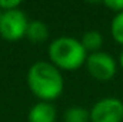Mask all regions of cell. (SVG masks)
I'll use <instances>...</instances> for the list:
<instances>
[{
	"label": "cell",
	"mask_w": 123,
	"mask_h": 122,
	"mask_svg": "<svg viewBox=\"0 0 123 122\" xmlns=\"http://www.w3.org/2000/svg\"><path fill=\"white\" fill-rule=\"evenodd\" d=\"M27 85L30 91L43 101H52L60 96L64 82L60 70L50 62H36L29 68Z\"/></svg>",
	"instance_id": "cell-1"
},
{
	"label": "cell",
	"mask_w": 123,
	"mask_h": 122,
	"mask_svg": "<svg viewBox=\"0 0 123 122\" xmlns=\"http://www.w3.org/2000/svg\"><path fill=\"white\" fill-rule=\"evenodd\" d=\"M1 16H3V10L0 9V20H1Z\"/></svg>",
	"instance_id": "cell-14"
},
{
	"label": "cell",
	"mask_w": 123,
	"mask_h": 122,
	"mask_svg": "<svg viewBox=\"0 0 123 122\" xmlns=\"http://www.w3.org/2000/svg\"><path fill=\"white\" fill-rule=\"evenodd\" d=\"M110 32H112L113 39L117 43L123 45V12H119L115 14L112 25H110Z\"/></svg>",
	"instance_id": "cell-10"
},
{
	"label": "cell",
	"mask_w": 123,
	"mask_h": 122,
	"mask_svg": "<svg viewBox=\"0 0 123 122\" xmlns=\"http://www.w3.org/2000/svg\"><path fill=\"white\" fill-rule=\"evenodd\" d=\"M92 122H122L123 102L119 98L107 96L97 101L90 109Z\"/></svg>",
	"instance_id": "cell-5"
},
{
	"label": "cell",
	"mask_w": 123,
	"mask_h": 122,
	"mask_svg": "<svg viewBox=\"0 0 123 122\" xmlns=\"http://www.w3.org/2000/svg\"><path fill=\"white\" fill-rule=\"evenodd\" d=\"M29 19L26 13L20 9H13L3 12L0 20V34L6 40H19L20 37L26 36Z\"/></svg>",
	"instance_id": "cell-3"
},
{
	"label": "cell",
	"mask_w": 123,
	"mask_h": 122,
	"mask_svg": "<svg viewBox=\"0 0 123 122\" xmlns=\"http://www.w3.org/2000/svg\"><path fill=\"white\" fill-rule=\"evenodd\" d=\"M82 45L87 52H99L102 43H103V36L99 30H87L82 36Z\"/></svg>",
	"instance_id": "cell-8"
},
{
	"label": "cell",
	"mask_w": 123,
	"mask_h": 122,
	"mask_svg": "<svg viewBox=\"0 0 123 122\" xmlns=\"http://www.w3.org/2000/svg\"><path fill=\"white\" fill-rule=\"evenodd\" d=\"M103 4L109 9H112L113 12L119 13V12H123V0H105Z\"/></svg>",
	"instance_id": "cell-12"
},
{
	"label": "cell",
	"mask_w": 123,
	"mask_h": 122,
	"mask_svg": "<svg viewBox=\"0 0 123 122\" xmlns=\"http://www.w3.org/2000/svg\"><path fill=\"white\" fill-rule=\"evenodd\" d=\"M49 36V29L46 26L44 22L42 20H30L27 25V30H26V37L34 42V43H40L43 40H46Z\"/></svg>",
	"instance_id": "cell-7"
},
{
	"label": "cell",
	"mask_w": 123,
	"mask_h": 122,
	"mask_svg": "<svg viewBox=\"0 0 123 122\" xmlns=\"http://www.w3.org/2000/svg\"><path fill=\"white\" fill-rule=\"evenodd\" d=\"M29 122H55L56 121V108L46 102H37L36 105H33L29 111L27 115Z\"/></svg>",
	"instance_id": "cell-6"
},
{
	"label": "cell",
	"mask_w": 123,
	"mask_h": 122,
	"mask_svg": "<svg viewBox=\"0 0 123 122\" xmlns=\"http://www.w3.org/2000/svg\"><path fill=\"white\" fill-rule=\"evenodd\" d=\"M86 68L94 79L105 82V81H110L116 75L117 63L110 53L99 50V52L87 55Z\"/></svg>",
	"instance_id": "cell-4"
},
{
	"label": "cell",
	"mask_w": 123,
	"mask_h": 122,
	"mask_svg": "<svg viewBox=\"0 0 123 122\" xmlns=\"http://www.w3.org/2000/svg\"><path fill=\"white\" fill-rule=\"evenodd\" d=\"M119 62H120V66L123 68V50H122V53H120V58H119Z\"/></svg>",
	"instance_id": "cell-13"
},
{
	"label": "cell",
	"mask_w": 123,
	"mask_h": 122,
	"mask_svg": "<svg viewBox=\"0 0 123 122\" xmlns=\"http://www.w3.org/2000/svg\"><path fill=\"white\" fill-rule=\"evenodd\" d=\"M49 56L55 66L74 70L86 62L87 50L83 47L80 40L70 36H60L50 43Z\"/></svg>",
	"instance_id": "cell-2"
},
{
	"label": "cell",
	"mask_w": 123,
	"mask_h": 122,
	"mask_svg": "<svg viewBox=\"0 0 123 122\" xmlns=\"http://www.w3.org/2000/svg\"><path fill=\"white\" fill-rule=\"evenodd\" d=\"M20 4H22L20 0H0V9L3 12L13 10V9H19Z\"/></svg>",
	"instance_id": "cell-11"
},
{
	"label": "cell",
	"mask_w": 123,
	"mask_h": 122,
	"mask_svg": "<svg viewBox=\"0 0 123 122\" xmlns=\"http://www.w3.org/2000/svg\"><path fill=\"white\" fill-rule=\"evenodd\" d=\"M64 122H89L90 121V111L83 106H70L63 114Z\"/></svg>",
	"instance_id": "cell-9"
}]
</instances>
